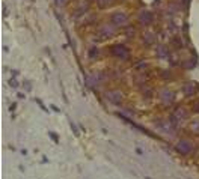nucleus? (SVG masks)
<instances>
[{
    "mask_svg": "<svg viewBox=\"0 0 199 179\" xmlns=\"http://www.w3.org/2000/svg\"><path fill=\"white\" fill-rule=\"evenodd\" d=\"M112 51H113V54L118 57H127L128 56V51L125 50V47L124 45H116V47H113L112 48Z\"/></svg>",
    "mask_w": 199,
    "mask_h": 179,
    "instance_id": "nucleus-1",
    "label": "nucleus"
},
{
    "mask_svg": "<svg viewBox=\"0 0 199 179\" xmlns=\"http://www.w3.org/2000/svg\"><path fill=\"white\" fill-rule=\"evenodd\" d=\"M184 90H186V93H188V95H190V93H193V90H195V86H193V84H187V86L184 87Z\"/></svg>",
    "mask_w": 199,
    "mask_h": 179,
    "instance_id": "nucleus-4",
    "label": "nucleus"
},
{
    "mask_svg": "<svg viewBox=\"0 0 199 179\" xmlns=\"http://www.w3.org/2000/svg\"><path fill=\"white\" fill-rule=\"evenodd\" d=\"M109 96H110V100H115L116 102H119V101H121V96H119L118 93H110Z\"/></svg>",
    "mask_w": 199,
    "mask_h": 179,
    "instance_id": "nucleus-5",
    "label": "nucleus"
},
{
    "mask_svg": "<svg viewBox=\"0 0 199 179\" xmlns=\"http://www.w3.org/2000/svg\"><path fill=\"white\" fill-rule=\"evenodd\" d=\"M195 109H196V110H198V112H199V104H198V105H196V107H195Z\"/></svg>",
    "mask_w": 199,
    "mask_h": 179,
    "instance_id": "nucleus-7",
    "label": "nucleus"
},
{
    "mask_svg": "<svg viewBox=\"0 0 199 179\" xmlns=\"http://www.w3.org/2000/svg\"><path fill=\"white\" fill-rule=\"evenodd\" d=\"M176 149H178L181 154H188V152L192 151V146H190V143H188V142H186V140H181V142L178 143V146H176Z\"/></svg>",
    "mask_w": 199,
    "mask_h": 179,
    "instance_id": "nucleus-2",
    "label": "nucleus"
},
{
    "mask_svg": "<svg viewBox=\"0 0 199 179\" xmlns=\"http://www.w3.org/2000/svg\"><path fill=\"white\" fill-rule=\"evenodd\" d=\"M56 2H58V3H63L65 0H56Z\"/></svg>",
    "mask_w": 199,
    "mask_h": 179,
    "instance_id": "nucleus-6",
    "label": "nucleus"
},
{
    "mask_svg": "<svg viewBox=\"0 0 199 179\" xmlns=\"http://www.w3.org/2000/svg\"><path fill=\"white\" fill-rule=\"evenodd\" d=\"M113 20H115L116 24H124L127 18H125V15H122V14H115V15H113Z\"/></svg>",
    "mask_w": 199,
    "mask_h": 179,
    "instance_id": "nucleus-3",
    "label": "nucleus"
}]
</instances>
